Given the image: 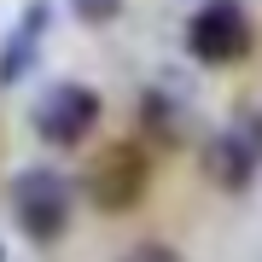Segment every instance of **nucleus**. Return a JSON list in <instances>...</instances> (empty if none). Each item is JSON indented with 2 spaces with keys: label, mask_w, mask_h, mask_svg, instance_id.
Instances as JSON below:
<instances>
[{
  "label": "nucleus",
  "mask_w": 262,
  "mask_h": 262,
  "mask_svg": "<svg viewBox=\"0 0 262 262\" xmlns=\"http://www.w3.org/2000/svg\"><path fill=\"white\" fill-rule=\"evenodd\" d=\"M146 181H151L146 151L134 146V140H111V146H105L94 163H88L82 192H88V204H94V210L122 215V210H134V204L146 198Z\"/></svg>",
  "instance_id": "1"
},
{
  "label": "nucleus",
  "mask_w": 262,
  "mask_h": 262,
  "mask_svg": "<svg viewBox=\"0 0 262 262\" xmlns=\"http://www.w3.org/2000/svg\"><path fill=\"white\" fill-rule=\"evenodd\" d=\"M12 222L24 227V239L53 245L70 227V181L58 169H41V163L18 169V181H12Z\"/></svg>",
  "instance_id": "2"
},
{
  "label": "nucleus",
  "mask_w": 262,
  "mask_h": 262,
  "mask_svg": "<svg viewBox=\"0 0 262 262\" xmlns=\"http://www.w3.org/2000/svg\"><path fill=\"white\" fill-rule=\"evenodd\" d=\"M251 41H256V29L239 0H204L187 18V53L198 64H239L251 53Z\"/></svg>",
  "instance_id": "3"
},
{
  "label": "nucleus",
  "mask_w": 262,
  "mask_h": 262,
  "mask_svg": "<svg viewBox=\"0 0 262 262\" xmlns=\"http://www.w3.org/2000/svg\"><path fill=\"white\" fill-rule=\"evenodd\" d=\"M29 122H35V134L47 146H82L88 128L99 122V94L88 82H53L47 94L35 99Z\"/></svg>",
  "instance_id": "4"
},
{
  "label": "nucleus",
  "mask_w": 262,
  "mask_h": 262,
  "mask_svg": "<svg viewBox=\"0 0 262 262\" xmlns=\"http://www.w3.org/2000/svg\"><path fill=\"white\" fill-rule=\"evenodd\" d=\"M204 163H210V181L227 187V192H245L256 181V169H262V111L256 105H245V111L210 140Z\"/></svg>",
  "instance_id": "5"
},
{
  "label": "nucleus",
  "mask_w": 262,
  "mask_h": 262,
  "mask_svg": "<svg viewBox=\"0 0 262 262\" xmlns=\"http://www.w3.org/2000/svg\"><path fill=\"white\" fill-rule=\"evenodd\" d=\"M47 24H53L47 0H29V6L18 12V24H12L6 41H0V82H18V76H24V64L35 58V41L47 35Z\"/></svg>",
  "instance_id": "6"
},
{
  "label": "nucleus",
  "mask_w": 262,
  "mask_h": 262,
  "mask_svg": "<svg viewBox=\"0 0 262 262\" xmlns=\"http://www.w3.org/2000/svg\"><path fill=\"white\" fill-rule=\"evenodd\" d=\"M70 12L82 24H111L117 12H122V0H70Z\"/></svg>",
  "instance_id": "7"
},
{
  "label": "nucleus",
  "mask_w": 262,
  "mask_h": 262,
  "mask_svg": "<svg viewBox=\"0 0 262 262\" xmlns=\"http://www.w3.org/2000/svg\"><path fill=\"white\" fill-rule=\"evenodd\" d=\"M117 262H187L175 251V245H134V251H122Z\"/></svg>",
  "instance_id": "8"
},
{
  "label": "nucleus",
  "mask_w": 262,
  "mask_h": 262,
  "mask_svg": "<svg viewBox=\"0 0 262 262\" xmlns=\"http://www.w3.org/2000/svg\"><path fill=\"white\" fill-rule=\"evenodd\" d=\"M0 262H6V256H0Z\"/></svg>",
  "instance_id": "9"
}]
</instances>
